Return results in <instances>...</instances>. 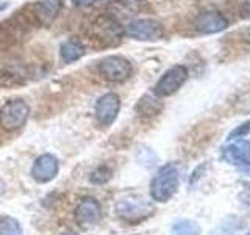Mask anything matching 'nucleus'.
Masks as SVG:
<instances>
[{
	"label": "nucleus",
	"mask_w": 250,
	"mask_h": 235,
	"mask_svg": "<svg viewBox=\"0 0 250 235\" xmlns=\"http://www.w3.org/2000/svg\"><path fill=\"white\" fill-rule=\"evenodd\" d=\"M188 75H189V72H188L186 66H183V65L172 66L161 75L160 80L156 82L155 88H153L155 94L158 97L172 96V94L182 88V85L188 80Z\"/></svg>",
	"instance_id": "423d86ee"
},
{
	"label": "nucleus",
	"mask_w": 250,
	"mask_h": 235,
	"mask_svg": "<svg viewBox=\"0 0 250 235\" xmlns=\"http://www.w3.org/2000/svg\"><path fill=\"white\" fill-rule=\"evenodd\" d=\"M229 27V21L219 11H203L194 21V28L202 35H213Z\"/></svg>",
	"instance_id": "9d476101"
},
{
	"label": "nucleus",
	"mask_w": 250,
	"mask_h": 235,
	"mask_svg": "<svg viewBox=\"0 0 250 235\" xmlns=\"http://www.w3.org/2000/svg\"><path fill=\"white\" fill-rule=\"evenodd\" d=\"M100 2V0H72V3L75 6H89V5H94Z\"/></svg>",
	"instance_id": "aec40b11"
},
{
	"label": "nucleus",
	"mask_w": 250,
	"mask_h": 235,
	"mask_svg": "<svg viewBox=\"0 0 250 235\" xmlns=\"http://www.w3.org/2000/svg\"><path fill=\"white\" fill-rule=\"evenodd\" d=\"M111 179V169L106 166H100L91 174V182L92 184H105L108 180Z\"/></svg>",
	"instance_id": "a211bd4d"
},
{
	"label": "nucleus",
	"mask_w": 250,
	"mask_h": 235,
	"mask_svg": "<svg viewBox=\"0 0 250 235\" xmlns=\"http://www.w3.org/2000/svg\"><path fill=\"white\" fill-rule=\"evenodd\" d=\"M62 235H75V234H62Z\"/></svg>",
	"instance_id": "b1692460"
},
{
	"label": "nucleus",
	"mask_w": 250,
	"mask_h": 235,
	"mask_svg": "<svg viewBox=\"0 0 250 235\" xmlns=\"http://www.w3.org/2000/svg\"><path fill=\"white\" fill-rule=\"evenodd\" d=\"M3 191H5V184H3V180L0 179V196L3 194Z\"/></svg>",
	"instance_id": "412c9836"
},
{
	"label": "nucleus",
	"mask_w": 250,
	"mask_h": 235,
	"mask_svg": "<svg viewBox=\"0 0 250 235\" xmlns=\"http://www.w3.org/2000/svg\"><path fill=\"white\" fill-rule=\"evenodd\" d=\"M5 8H8V3L6 2H0V11H3Z\"/></svg>",
	"instance_id": "4be33fe9"
},
{
	"label": "nucleus",
	"mask_w": 250,
	"mask_h": 235,
	"mask_svg": "<svg viewBox=\"0 0 250 235\" xmlns=\"http://www.w3.org/2000/svg\"><path fill=\"white\" fill-rule=\"evenodd\" d=\"M62 0H38L31 5V16L41 25H50L61 11Z\"/></svg>",
	"instance_id": "f8f14e48"
},
{
	"label": "nucleus",
	"mask_w": 250,
	"mask_h": 235,
	"mask_svg": "<svg viewBox=\"0 0 250 235\" xmlns=\"http://www.w3.org/2000/svg\"><path fill=\"white\" fill-rule=\"evenodd\" d=\"M60 55L61 60L64 63H74L77 60H80L84 55V47L78 41H66L62 43L60 47Z\"/></svg>",
	"instance_id": "4468645a"
},
{
	"label": "nucleus",
	"mask_w": 250,
	"mask_h": 235,
	"mask_svg": "<svg viewBox=\"0 0 250 235\" xmlns=\"http://www.w3.org/2000/svg\"><path fill=\"white\" fill-rule=\"evenodd\" d=\"M225 157L233 163L250 164V141L241 140L225 149Z\"/></svg>",
	"instance_id": "ddd939ff"
},
{
	"label": "nucleus",
	"mask_w": 250,
	"mask_h": 235,
	"mask_svg": "<svg viewBox=\"0 0 250 235\" xmlns=\"http://www.w3.org/2000/svg\"><path fill=\"white\" fill-rule=\"evenodd\" d=\"M60 163L57 160V157H53L50 154H44L41 157H38L31 168V176L39 184H47L53 180L58 174Z\"/></svg>",
	"instance_id": "9b49d317"
},
{
	"label": "nucleus",
	"mask_w": 250,
	"mask_h": 235,
	"mask_svg": "<svg viewBox=\"0 0 250 235\" xmlns=\"http://www.w3.org/2000/svg\"><path fill=\"white\" fill-rule=\"evenodd\" d=\"M74 216H75V223L80 227H84V229L96 226L102 218V210L97 199L94 198L82 199V202L75 209Z\"/></svg>",
	"instance_id": "6e6552de"
},
{
	"label": "nucleus",
	"mask_w": 250,
	"mask_h": 235,
	"mask_svg": "<svg viewBox=\"0 0 250 235\" xmlns=\"http://www.w3.org/2000/svg\"><path fill=\"white\" fill-rule=\"evenodd\" d=\"M178 188V171L174 164L163 166L150 184V194L155 201L166 202L175 194Z\"/></svg>",
	"instance_id": "f03ea898"
},
{
	"label": "nucleus",
	"mask_w": 250,
	"mask_h": 235,
	"mask_svg": "<svg viewBox=\"0 0 250 235\" xmlns=\"http://www.w3.org/2000/svg\"><path fill=\"white\" fill-rule=\"evenodd\" d=\"M131 72V63L127 58L119 57V55H111V57H106L99 63V74L105 80L113 83L125 82L127 78H130Z\"/></svg>",
	"instance_id": "39448f33"
},
{
	"label": "nucleus",
	"mask_w": 250,
	"mask_h": 235,
	"mask_svg": "<svg viewBox=\"0 0 250 235\" xmlns=\"http://www.w3.org/2000/svg\"><path fill=\"white\" fill-rule=\"evenodd\" d=\"M250 132V121L244 122L242 125H239L238 129H234L230 135H229V140H234V138H242V137H246L247 133Z\"/></svg>",
	"instance_id": "6ab92c4d"
},
{
	"label": "nucleus",
	"mask_w": 250,
	"mask_h": 235,
	"mask_svg": "<svg viewBox=\"0 0 250 235\" xmlns=\"http://www.w3.org/2000/svg\"><path fill=\"white\" fill-rule=\"evenodd\" d=\"M121 110V99L114 93L104 94L96 105V118L102 125H111Z\"/></svg>",
	"instance_id": "1a4fd4ad"
},
{
	"label": "nucleus",
	"mask_w": 250,
	"mask_h": 235,
	"mask_svg": "<svg viewBox=\"0 0 250 235\" xmlns=\"http://www.w3.org/2000/svg\"><path fill=\"white\" fill-rule=\"evenodd\" d=\"M0 235H22V229L14 218H0Z\"/></svg>",
	"instance_id": "dca6fc26"
},
{
	"label": "nucleus",
	"mask_w": 250,
	"mask_h": 235,
	"mask_svg": "<svg viewBox=\"0 0 250 235\" xmlns=\"http://www.w3.org/2000/svg\"><path fill=\"white\" fill-rule=\"evenodd\" d=\"M89 35L104 46H116L124 36V27L111 14H100L91 22Z\"/></svg>",
	"instance_id": "f257e3e1"
},
{
	"label": "nucleus",
	"mask_w": 250,
	"mask_h": 235,
	"mask_svg": "<svg viewBox=\"0 0 250 235\" xmlns=\"http://www.w3.org/2000/svg\"><path fill=\"white\" fill-rule=\"evenodd\" d=\"M246 38H247V41L250 43V28H247V31H246Z\"/></svg>",
	"instance_id": "5701e85b"
},
{
	"label": "nucleus",
	"mask_w": 250,
	"mask_h": 235,
	"mask_svg": "<svg viewBox=\"0 0 250 235\" xmlns=\"http://www.w3.org/2000/svg\"><path fill=\"white\" fill-rule=\"evenodd\" d=\"M160 110H161V105L158 104V100H155L148 96H144L139 100V104L136 105V112L141 116H152V115L158 113Z\"/></svg>",
	"instance_id": "2eb2a0df"
},
{
	"label": "nucleus",
	"mask_w": 250,
	"mask_h": 235,
	"mask_svg": "<svg viewBox=\"0 0 250 235\" xmlns=\"http://www.w3.org/2000/svg\"><path fill=\"white\" fill-rule=\"evenodd\" d=\"M175 235H199V227L192 221H178L172 229Z\"/></svg>",
	"instance_id": "f3484780"
},
{
	"label": "nucleus",
	"mask_w": 250,
	"mask_h": 235,
	"mask_svg": "<svg viewBox=\"0 0 250 235\" xmlns=\"http://www.w3.org/2000/svg\"><path fill=\"white\" fill-rule=\"evenodd\" d=\"M152 204L143 199L141 196H127L116 204V213L125 221L135 223L147 218L152 213Z\"/></svg>",
	"instance_id": "20e7f679"
},
{
	"label": "nucleus",
	"mask_w": 250,
	"mask_h": 235,
	"mask_svg": "<svg viewBox=\"0 0 250 235\" xmlns=\"http://www.w3.org/2000/svg\"><path fill=\"white\" fill-rule=\"evenodd\" d=\"M124 33L138 41H158L164 35V28L155 19H136L128 24Z\"/></svg>",
	"instance_id": "0eeeda50"
},
{
	"label": "nucleus",
	"mask_w": 250,
	"mask_h": 235,
	"mask_svg": "<svg viewBox=\"0 0 250 235\" xmlns=\"http://www.w3.org/2000/svg\"><path fill=\"white\" fill-rule=\"evenodd\" d=\"M28 115L30 107L27 102L22 99H13L6 102L0 110V125L8 132L18 130L27 122Z\"/></svg>",
	"instance_id": "7ed1b4c3"
}]
</instances>
